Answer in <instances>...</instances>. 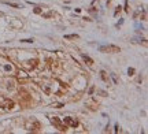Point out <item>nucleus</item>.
Masks as SVG:
<instances>
[{
  "label": "nucleus",
  "mask_w": 148,
  "mask_h": 134,
  "mask_svg": "<svg viewBox=\"0 0 148 134\" xmlns=\"http://www.w3.org/2000/svg\"><path fill=\"white\" fill-rule=\"evenodd\" d=\"M99 51H100V52H111V53H114V52H119V47L112 45V44L100 45V47H99Z\"/></svg>",
  "instance_id": "f257e3e1"
},
{
  "label": "nucleus",
  "mask_w": 148,
  "mask_h": 134,
  "mask_svg": "<svg viewBox=\"0 0 148 134\" xmlns=\"http://www.w3.org/2000/svg\"><path fill=\"white\" fill-rule=\"evenodd\" d=\"M63 123H65L66 126H70V127H77L78 126V122H77L76 119H73V118H65Z\"/></svg>",
  "instance_id": "f03ea898"
},
{
  "label": "nucleus",
  "mask_w": 148,
  "mask_h": 134,
  "mask_svg": "<svg viewBox=\"0 0 148 134\" xmlns=\"http://www.w3.org/2000/svg\"><path fill=\"white\" fill-rule=\"evenodd\" d=\"M52 122H54L55 124H56V127L59 129V130H66V124L63 126V124L60 123V120L58 119V118H52Z\"/></svg>",
  "instance_id": "7ed1b4c3"
},
{
  "label": "nucleus",
  "mask_w": 148,
  "mask_h": 134,
  "mask_svg": "<svg viewBox=\"0 0 148 134\" xmlns=\"http://www.w3.org/2000/svg\"><path fill=\"white\" fill-rule=\"evenodd\" d=\"M81 57H82V59H84L85 62H87V64H89V66H92V64H93V60H92V59H91V57H89L88 55H84V53H82Z\"/></svg>",
  "instance_id": "20e7f679"
},
{
  "label": "nucleus",
  "mask_w": 148,
  "mask_h": 134,
  "mask_svg": "<svg viewBox=\"0 0 148 134\" xmlns=\"http://www.w3.org/2000/svg\"><path fill=\"white\" fill-rule=\"evenodd\" d=\"M4 107L7 108V110H11V108L14 107V101H11V100H5V101H4Z\"/></svg>",
  "instance_id": "39448f33"
},
{
  "label": "nucleus",
  "mask_w": 148,
  "mask_h": 134,
  "mask_svg": "<svg viewBox=\"0 0 148 134\" xmlns=\"http://www.w3.org/2000/svg\"><path fill=\"white\" fill-rule=\"evenodd\" d=\"M80 36L78 34H66L65 36V38H67V40H74V38H78Z\"/></svg>",
  "instance_id": "423d86ee"
},
{
  "label": "nucleus",
  "mask_w": 148,
  "mask_h": 134,
  "mask_svg": "<svg viewBox=\"0 0 148 134\" xmlns=\"http://www.w3.org/2000/svg\"><path fill=\"white\" fill-rule=\"evenodd\" d=\"M4 4H7V6H11V7H14V8H21V6H19V4H16V3H10V1H4Z\"/></svg>",
  "instance_id": "0eeeda50"
},
{
  "label": "nucleus",
  "mask_w": 148,
  "mask_h": 134,
  "mask_svg": "<svg viewBox=\"0 0 148 134\" xmlns=\"http://www.w3.org/2000/svg\"><path fill=\"white\" fill-rule=\"evenodd\" d=\"M102 79H103V81H107V75H106V71H102Z\"/></svg>",
  "instance_id": "6e6552de"
},
{
  "label": "nucleus",
  "mask_w": 148,
  "mask_h": 134,
  "mask_svg": "<svg viewBox=\"0 0 148 134\" xmlns=\"http://www.w3.org/2000/svg\"><path fill=\"white\" fill-rule=\"evenodd\" d=\"M128 74H129V75H133V74H134V68H130V67H129V68H128Z\"/></svg>",
  "instance_id": "1a4fd4ad"
},
{
  "label": "nucleus",
  "mask_w": 148,
  "mask_h": 134,
  "mask_svg": "<svg viewBox=\"0 0 148 134\" xmlns=\"http://www.w3.org/2000/svg\"><path fill=\"white\" fill-rule=\"evenodd\" d=\"M22 43H33V40L32 38H26V40H21Z\"/></svg>",
  "instance_id": "9d476101"
},
{
  "label": "nucleus",
  "mask_w": 148,
  "mask_h": 134,
  "mask_svg": "<svg viewBox=\"0 0 148 134\" xmlns=\"http://www.w3.org/2000/svg\"><path fill=\"white\" fill-rule=\"evenodd\" d=\"M111 77L114 79V84H117V82H118V81H117V75H115V74H111Z\"/></svg>",
  "instance_id": "9b49d317"
},
{
  "label": "nucleus",
  "mask_w": 148,
  "mask_h": 134,
  "mask_svg": "<svg viewBox=\"0 0 148 134\" xmlns=\"http://www.w3.org/2000/svg\"><path fill=\"white\" fill-rule=\"evenodd\" d=\"M34 12H36V14H40V12H41V10H40V8H36V10H34Z\"/></svg>",
  "instance_id": "f8f14e48"
},
{
  "label": "nucleus",
  "mask_w": 148,
  "mask_h": 134,
  "mask_svg": "<svg viewBox=\"0 0 148 134\" xmlns=\"http://www.w3.org/2000/svg\"><path fill=\"white\" fill-rule=\"evenodd\" d=\"M4 68L7 70V71H8V70H11V66H4Z\"/></svg>",
  "instance_id": "ddd939ff"
}]
</instances>
